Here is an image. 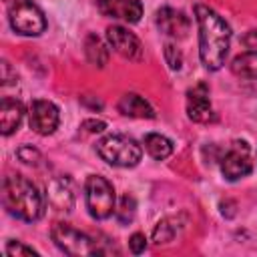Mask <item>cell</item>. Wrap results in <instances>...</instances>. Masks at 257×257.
<instances>
[{
	"mask_svg": "<svg viewBox=\"0 0 257 257\" xmlns=\"http://www.w3.org/2000/svg\"><path fill=\"white\" fill-rule=\"evenodd\" d=\"M195 18L199 24L201 62L209 70H219L225 64V58L231 46V28L215 10L203 4L195 6Z\"/></svg>",
	"mask_w": 257,
	"mask_h": 257,
	"instance_id": "1",
	"label": "cell"
},
{
	"mask_svg": "<svg viewBox=\"0 0 257 257\" xmlns=\"http://www.w3.org/2000/svg\"><path fill=\"white\" fill-rule=\"evenodd\" d=\"M2 203L10 215L22 221H36L44 209V199L36 185L22 175H8L2 181Z\"/></svg>",
	"mask_w": 257,
	"mask_h": 257,
	"instance_id": "2",
	"label": "cell"
},
{
	"mask_svg": "<svg viewBox=\"0 0 257 257\" xmlns=\"http://www.w3.org/2000/svg\"><path fill=\"white\" fill-rule=\"evenodd\" d=\"M96 151L102 161L114 167H135L143 157L141 145L124 135H108L98 141Z\"/></svg>",
	"mask_w": 257,
	"mask_h": 257,
	"instance_id": "3",
	"label": "cell"
},
{
	"mask_svg": "<svg viewBox=\"0 0 257 257\" xmlns=\"http://www.w3.org/2000/svg\"><path fill=\"white\" fill-rule=\"evenodd\" d=\"M8 18H10V26L24 36H38L46 30V18L42 10L30 0H14Z\"/></svg>",
	"mask_w": 257,
	"mask_h": 257,
	"instance_id": "4",
	"label": "cell"
},
{
	"mask_svg": "<svg viewBox=\"0 0 257 257\" xmlns=\"http://www.w3.org/2000/svg\"><path fill=\"white\" fill-rule=\"evenodd\" d=\"M86 207L94 219H106L114 211V189L112 185L100 177L90 175L86 179Z\"/></svg>",
	"mask_w": 257,
	"mask_h": 257,
	"instance_id": "5",
	"label": "cell"
},
{
	"mask_svg": "<svg viewBox=\"0 0 257 257\" xmlns=\"http://www.w3.org/2000/svg\"><path fill=\"white\" fill-rule=\"evenodd\" d=\"M52 241L56 243L58 249H62L64 253L74 255V257L100 253L88 235L80 233L78 229H74V227H70L66 223H56L52 227Z\"/></svg>",
	"mask_w": 257,
	"mask_h": 257,
	"instance_id": "6",
	"label": "cell"
},
{
	"mask_svg": "<svg viewBox=\"0 0 257 257\" xmlns=\"http://www.w3.org/2000/svg\"><path fill=\"white\" fill-rule=\"evenodd\" d=\"M219 161H221V173L227 181L243 179L253 169L251 151L245 141H235L233 145H229V149L223 153V157Z\"/></svg>",
	"mask_w": 257,
	"mask_h": 257,
	"instance_id": "7",
	"label": "cell"
},
{
	"mask_svg": "<svg viewBox=\"0 0 257 257\" xmlns=\"http://www.w3.org/2000/svg\"><path fill=\"white\" fill-rule=\"evenodd\" d=\"M58 120H60V114H58V106L50 100H44V98H36L30 102L28 106V124L34 133L46 137V135H52L58 126Z\"/></svg>",
	"mask_w": 257,
	"mask_h": 257,
	"instance_id": "8",
	"label": "cell"
},
{
	"mask_svg": "<svg viewBox=\"0 0 257 257\" xmlns=\"http://www.w3.org/2000/svg\"><path fill=\"white\" fill-rule=\"evenodd\" d=\"M187 114L195 122H213L217 118L209 100L207 84L199 82L187 90Z\"/></svg>",
	"mask_w": 257,
	"mask_h": 257,
	"instance_id": "9",
	"label": "cell"
},
{
	"mask_svg": "<svg viewBox=\"0 0 257 257\" xmlns=\"http://www.w3.org/2000/svg\"><path fill=\"white\" fill-rule=\"evenodd\" d=\"M106 38L108 44L114 52H118L122 58L128 60H141L143 58V46L141 40L126 28L122 26H108L106 28Z\"/></svg>",
	"mask_w": 257,
	"mask_h": 257,
	"instance_id": "10",
	"label": "cell"
},
{
	"mask_svg": "<svg viewBox=\"0 0 257 257\" xmlns=\"http://www.w3.org/2000/svg\"><path fill=\"white\" fill-rule=\"evenodd\" d=\"M100 14L135 24L143 16V4L139 0H96Z\"/></svg>",
	"mask_w": 257,
	"mask_h": 257,
	"instance_id": "11",
	"label": "cell"
},
{
	"mask_svg": "<svg viewBox=\"0 0 257 257\" xmlns=\"http://www.w3.org/2000/svg\"><path fill=\"white\" fill-rule=\"evenodd\" d=\"M157 26L161 28L163 34L171 36V38H185L191 30V20L181 12L175 10L171 6H165L157 12Z\"/></svg>",
	"mask_w": 257,
	"mask_h": 257,
	"instance_id": "12",
	"label": "cell"
},
{
	"mask_svg": "<svg viewBox=\"0 0 257 257\" xmlns=\"http://www.w3.org/2000/svg\"><path fill=\"white\" fill-rule=\"evenodd\" d=\"M46 199L56 211H70L74 205V191L70 179L54 177L46 187Z\"/></svg>",
	"mask_w": 257,
	"mask_h": 257,
	"instance_id": "13",
	"label": "cell"
},
{
	"mask_svg": "<svg viewBox=\"0 0 257 257\" xmlns=\"http://www.w3.org/2000/svg\"><path fill=\"white\" fill-rule=\"evenodd\" d=\"M22 116H24V106L20 100L16 98H10V96H4L2 102H0V128H2V135H12L20 122H22Z\"/></svg>",
	"mask_w": 257,
	"mask_h": 257,
	"instance_id": "14",
	"label": "cell"
},
{
	"mask_svg": "<svg viewBox=\"0 0 257 257\" xmlns=\"http://www.w3.org/2000/svg\"><path fill=\"white\" fill-rule=\"evenodd\" d=\"M118 110L124 114V116H131V118H153L155 116V110L153 106L139 94L135 92H126L120 96L118 100Z\"/></svg>",
	"mask_w": 257,
	"mask_h": 257,
	"instance_id": "15",
	"label": "cell"
},
{
	"mask_svg": "<svg viewBox=\"0 0 257 257\" xmlns=\"http://www.w3.org/2000/svg\"><path fill=\"white\" fill-rule=\"evenodd\" d=\"M231 70H233V74H237L241 78L257 80V50H249V52L235 56L231 62Z\"/></svg>",
	"mask_w": 257,
	"mask_h": 257,
	"instance_id": "16",
	"label": "cell"
},
{
	"mask_svg": "<svg viewBox=\"0 0 257 257\" xmlns=\"http://www.w3.org/2000/svg\"><path fill=\"white\" fill-rule=\"evenodd\" d=\"M143 143H145L147 153H149L153 159H157V161H163V159H167V157L173 153V143H171L167 137L159 135V133H149Z\"/></svg>",
	"mask_w": 257,
	"mask_h": 257,
	"instance_id": "17",
	"label": "cell"
},
{
	"mask_svg": "<svg viewBox=\"0 0 257 257\" xmlns=\"http://www.w3.org/2000/svg\"><path fill=\"white\" fill-rule=\"evenodd\" d=\"M84 52H86V58L96 64V66H104L106 60H108V48L104 46V42L96 36V34H88L86 40H84Z\"/></svg>",
	"mask_w": 257,
	"mask_h": 257,
	"instance_id": "18",
	"label": "cell"
},
{
	"mask_svg": "<svg viewBox=\"0 0 257 257\" xmlns=\"http://www.w3.org/2000/svg\"><path fill=\"white\" fill-rule=\"evenodd\" d=\"M175 233H177V227L169 219H163V221H159V225L153 231V241L159 243V245L161 243H169V241H173Z\"/></svg>",
	"mask_w": 257,
	"mask_h": 257,
	"instance_id": "19",
	"label": "cell"
},
{
	"mask_svg": "<svg viewBox=\"0 0 257 257\" xmlns=\"http://www.w3.org/2000/svg\"><path fill=\"white\" fill-rule=\"evenodd\" d=\"M135 209H137L135 199H133L131 195H124V197L120 199L118 209H116V217H118V221H120V223H128V221H133V217H135Z\"/></svg>",
	"mask_w": 257,
	"mask_h": 257,
	"instance_id": "20",
	"label": "cell"
},
{
	"mask_svg": "<svg viewBox=\"0 0 257 257\" xmlns=\"http://www.w3.org/2000/svg\"><path fill=\"white\" fill-rule=\"evenodd\" d=\"M6 253L10 255V257H28V255H38V251H34L32 247H28V245H22V243H18V241H10L8 245H6Z\"/></svg>",
	"mask_w": 257,
	"mask_h": 257,
	"instance_id": "21",
	"label": "cell"
},
{
	"mask_svg": "<svg viewBox=\"0 0 257 257\" xmlns=\"http://www.w3.org/2000/svg\"><path fill=\"white\" fill-rule=\"evenodd\" d=\"M165 60H167V64H169L173 70H179L181 64H183V56H181V52H179L173 44H167V46H165Z\"/></svg>",
	"mask_w": 257,
	"mask_h": 257,
	"instance_id": "22",
	"label": "cell"
},
{
	"mask_svg": "<svg viewBox=\"0 0 257 257\" xmlns=\"http://www.w3.org/2000/svg\"><path fill=\"white\" fill-rule=\"evenodd\" d=\"M18 157H20V161H24V163H28V165H36V163L40 161V153L34 151L32 147H22V149H18Z\"/></svg>",
	"mask_w": 257,
	"mask_h": 257,
	"instance_id": "23",
	"label": "cell"
},
{
	"mask_svg": "<svg viewBox=\"0 0 257 257\" xmlns=\"http://www.w3.org/2000/svg\"><path fill=\"white\" fill-rule=\"evenodd\" d=\"M128 247H131V251H133L135 255L143 253L145 247H147V239H145V235H143V233H135V235H131V239H128Z\"/></svg>",
	"mask_w": 257,
	"mask_h": 257,
	"instance_id": "24",
	"label": "cell"
},
{
	"mask_svg": "<svg viewBox=\"0 0 257 257\" xmlns=\"http://www.w3.org/2000/svg\"><path fill=\"white\" fill-rule=\"evenodd\" d=\"M82 128H86L88 133H100V131H104V128H106V124H104L102 120L88 118V120H84V122H82Z\"/></svg>",
	"mask_w": 257,
	"mask_h": 257,
	"instance_id": "25",
	"label": "cell"
},
{
	"mask_svg": "<svg viewBox=\"0 0 257 257\" xmlns=\"http://www.w3.org/2000/svg\"><path fill=\"white\" fill-rule=\"evenodd\" d=\"M243 44L247 48H251V50H257V30H249L245 34V38H243Z\"/></svg>",
	"mask_w": 257,
	"mask_h": 257,
	"instance_id": "26",
	"label": "cell"
},
{
	"mask_svg": "<svg viewBox=\"0 0 257 257\" xmlns=\"http://www.w3.org/2000/svg\"><path fill=\"white\" fill-rule=\"evenodd\" d=\"M10 82H14V80H10V64L8 62H2V84L8 86Z\"/></svg>",
	"mask_w": 257,
	"mask_h": 257,
	"instance_id": "27",
	"label": "cell"
}]
</instances>
